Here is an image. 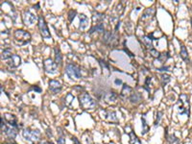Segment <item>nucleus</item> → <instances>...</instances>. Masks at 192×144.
Here are the masks:
<instances>
[{"instance_id": "nucleus-9", "label": "nucleus", "mask_w": 192, "mask_h": 144, "mask_svg": "<svg viewBox=\"0 0 192 144\" xmlns=\"http://www.w3.org/2000/svg\"><path fill=\"white\" fill-rule=\"evenodd\" d=\"M103 43L106 45H112V46L115 45L117 43V36L111 31L105 32V34L103 36Z\"/></svg>"}, {"instance_id": "nucleus-17", "label": "nucleus", "mask_w": 192, "mask_h": 144, "mask_svg": "<svg viewBox=\"0 0 192 144\" xmlns=\"http://www.w3.org/2000/svg\"><path fill=\"white\" fill-rule=\"evenodd\" d=\"M141 99H142V96H141V94L139 93V92H135V93H132V94L129 97V100L132 104H138L141 101Z\"/></svg>"}, {"instance_id": "nucleus-33", "label": "nucleus", "mask_w": 192, "mask_h": 144, "mask_svg": "<svg viewBox=\"0 0 192 144\" xmlns=\"http://www.w3.org/2000/svg\"><path fill=\"white\" fill-rule=\"evenodd\" d=\"M76 15H77V12L75 10H70L69 12H68V15H67L68 16V20H69L70 22H72L73 19L75 18Z\"/></svg>"}, {"instance_id": "nucleus-27", "label": "nucleus", "mask_w": 192, "mask_h": 144, "mask_svg": "<svg viewBox=\"0 0 192 144\" xmlns=\"http://www.w3.org/2000/svg\"><path fill=\"white\" fill-rule=\"evenodd\" d=\"M169 58H170V55H169L168 52H162V53L159 54V57L158 58V61L161 63H165Z\"/></svg>"}, {"instance_id": "nucleus-26", "label": "nucleus", "mask_w": 192, "mask_h": 144, "mask_svg": "<svg viewBox=\"0 0 192 144\" xmlns=\"http://www.w3.org/2000/svg\"><path fill=\"white\" fill-rule=\"evenodd\" d=\"M13 54H12L11 50L10 49H6L2 51V55H1V60L2 61H8L9 59H10Z\"/></svg>"}, {"instance_id": "nucleus-31", "label": "nucleus", "mask_w": 192, "mask_h": 144, "mask_svg": "<svg viewBox=\"0 0 192 144\" xmlns=\"http://www.w3.org/2000/svg\"><path fill=\"white\" fill-rule=\"evenodd\" d=\"M162 111H157L156 113V120H155V127H158L159 125V122L162 118Z\"/></svg>"}, {"instance_id": "nucleus-8", "label": "nucleus", "mask_w": 192, "mask_h": 144, "mask_svg": "<svg viewBox=\"0 0 192 144\" xmlns=\"http://www.w3.org/2000/svg\"><path fill=\"white\" fill-rule=\"evenodd\" d=\"M58 64L55 63V61L51 58H48L46 59L45 61L43 62V67H44V70L47 74H51V75H54V74H57L58 72Z\"/></svg>"}, {"instance_id": "nucleus-39", "label": "nucleus", "mask_w": 192, "mask_h": 144, "mask_svg": "<svg viewBox=\"0 0 192 144\" xmlns=\"http://www.w3.org/2000/svg\"><path fill=\"white\" fill-rule=\"evenodd\" d=\"M157 69L159 71H167L169 69V66H162V67H159Z\"/></svg>"}, {"instance_id": "nucleus-43", "label": "nucleus", "mask_w": 192, "mask_h": 144, "mask_svg": "<svg viewBox=\"0 0 192 144\" xmlns=\"http://www.w3.org/2000/svg\"><path fill=\"white\" fill-rule=\"evenodd\" d=\"M3 144H16L15 142H5V143H3Z\"/></svg>"}, {"instance_id": "nucleus-45", "label": "nucleus", "mask_w": 192, "mask_h": 144, "mask_svg": "<svg viewBox=\"0 0 192 144\" xmlns=\"http://www.w3.org/2000/svg\"><path fill=\"white\" fill-rule=\"evenodd\" d=\"M45 144H54V143H53V142H51V141H47Z\"/></svg>"}, {"instance_id": "nucleus-46", "label": "nucleus", "mask_w": 192, "mask_h": 144, "mask_svg": "<svg viewBox=\"0 0 192 144\" xmlns=\"http://www.w3.org/2000/svg\"><path fill=\"white\" fill-rule=\"evenodd\" d=\"M191 27H192V17H191Z\"/></svg>"}, {"instance_id": "nucleus-10", "label": "nucleus", "mask_w": 192, "mask_h": 144, "mask_svg": "<svg viewBox=\"0 0 192 144\" xmlns=\"http://www.w3.org/2000/svg\"><path fill=\"white\" fill-rule=\"evenodd\" d=\"M36 20V16L33 13H31L29 10L23 12V15H22V21H23L24 25L31 26L34 24Z\"/></svg>"}, {"instance_id": "nucleus-1", "label": "nucleus", "mask_w": 192, "mask_h": 144, "mask_svg": "<svg viewBox=\"0 0 192 144\" xmlns=\"http://www.w3.org/2000/svg\"><path fill=\"white\" fill-rule=\"evenodd\" d=\"M13 41L19 46L26 45L31 41V35L29 32L23 29H17L13 33Z\"/></svg>"}, {"instance_id": "nucleus-42", "label": "nucleus", "mask_w": 192, "mask_h": 144, "mask_svg": "<svg viewBox=\"0 0 192 144\" xmlns=\"http://www.w3.org/2000/svg\"><path fill=\"white\" fill-rule=\"evenodd\" d=\"M124 51H125V52H126V53H128V54H129V56H130V57H134V55H132V53H131V52H130V51H129V50H128V49H126V48H125V49H124Z\"/></svg>"}, {"instance_id": "nucleus-40", "label": "nucleus", "mask_w": 192, "mask_h": 144, "mask_svg": "<svg viewBox=\"0 0 192 144\" xmlns=\"http://www.w3.org/2000/svg\"><path fill=\"white\" fill-rule=\"evenodd\" d=\"M58 144H66L65 143V139L63 137H60L58 139Z\"/></svg>"}, {"instance_id": "nucleus-3", "label": "nucleus", "mask_w": 192, "mask_h": 144, "mask_svg": "<svg viewBox=\"0 0 192 144\" xmlns=\"http://www.w3.org/2000/svg\"><path fill=\"white\" fill-rule=\"evenodd\" d=\"M79 104L84 110H93L97 105L96 101L86 92H83L79 95Z\"/></svg>"}, {"instance_id": "nucleus-34", "label": "nucleus", "mask_w": 192, "mask_h": 144, "mask_svg": "<svg viewBox=\"0 0 192 144\" xmlns=\"http://www.w3.org/2000/svg\"><path fill=\"white\" fill-rule=\"evenodd\" d=\"M150 83H151V77H147L145 80V84H144V89L147 90L148 92L151 91V89H150Z\"/></svg>"}, {"instance_id": "nucleus-11", "label": "nucleus", "mask_w": 192, "mask_h": 144, "mask_svg": "<svg viewBox=\"0 0 192 144\" xmlns=\"http://www.w3.org/2000/svg\"><path fill=\"white\" fill-rule=\"evenodd\" d=\"M20 63H21V58L16 54H13L12 57L7 61L8 66L10 67H13V68L18 67L20 66Z\"/></svg>"}, {"instance_id": "nucleus-19", "label": "nucleus", "mask_w": 192, "mask_h": 144, "mask_svg": "<svg viewBox=\"0 0 192 144\" xmlns=\"http://www.w3.org/2000/svg\"><path fill=\"white\" fill-rule=\"evenodd\" d=\"M155 13H156V10H155V8H149L147 9L144 13L142 15V17L140 18V20H145V19H147V18H151V17H153L154 15H155Z\"/></svg>"}, {"instance_id": "nucleus-15", "label": "nucleus", "mask_w": 192, "mask_h": 144, "mask_svg": "<svg viewBox=\"0 0 192 144\" xmlns=\"http://www.w3.org/2000/svg\"><path fill=\"white\" fill-rule=\"evenodd\" d=\"M105 18V15L101 13H94L92 15V22H93V25H97L102 23V21L104 20Z\"/></svg>"}, {"instance_id": "nucleus-38", "label": "nucleus", "mask_w": 192, "mask_h": 144, "mask_svg": "<svg viewBox=\"0 0 192 144\" xmlns=\"http://www.w3.org/2000/svg\"><path fill=\"white\" fill-rule=\"evenodd\" d=\"M35 90V91H36L38 93H40L42 92V89H40L39 87H38V86H35V87H30V90Z\"/></svg>"}, {"instance_id": "nucleus-23", "label": "nucleus", "mask_w": 192, "mask_h": 144, "mask_svg": "<svg viewBox=\"0 0 192 144\" xmlns=\"http://www.w3.org/2000/svg\"><path fill=\"white\" fill-rule=\"evenodd\" d=\"M180 56L181 58L184 60L185 62L188 63L189 60H188V52H187V49L185 45H182L181 46V52H180Z\"/></svg>"}, {"instance_id": "nucleus-32", "label": "nucleus", "mask_w": 192, "mask_h": 144, "mask_svg": "<svg viewBox=\"0 0 192 144\" xmlns=\"http://www.w3.org/2000/svg\"><path fill=\"white\" fill-rule=\"evenodd\" d=\"M75 97L73 96L71 93H67L66 96H65V104L66 106H70V104L72 103V101L74 100Z\"/></svg>"}, {"instance_id": "nucleus-14", "label": "nucleus", "mask_w": 192, "mask_h": 144, "mask_svg": "<svg viewBox=\"0 0 192 144\" xmlns=\"http://www.w3.org/2000/svg\"><path fill=\"white\" fill-rule=\"evenodd\" d=\"M132 87L130 86H128L127 84H123V87L122 90L120 92V97L122 98H126V97H130V95L132 94Z\"/></svg>"}, {"instance_id": "nucleus-16", "label": "nucleus", "mask_w": 192, "mask_h": 144, "mask_svg": "<svg viewBox=\"0 0 192 144\" xmlns=\"http://www.w3.org/2000/svg\"><path fill=\"white\" fill-rule=\"evenodd\" d=\"M79 19H80L79 28L81 30L86 29V28L88 27V25H89V18H88V16H86V15H84V13H81V15L79 16Z\"/></svg>"}, {"instance_id": "nucleus-13", "label": "nucleus", "mask_w": 192, "mask_h": 144, "mask_svg": "<svg viewBox=\"0 0 192 144\" xmlns=\"http://www.w3.org/2000/svg\"><path fill=\"white\" fill-rule=\"evenodd\" d=\"M49 90L53 93H59L62 90V84L57 80H50L49 81Z\"/></svg>"}, {"instance_id": "nucleus-20", "label": "nucleus", "mask_w": 192, "mask_h": 144, "mask_svg": "<svg viewBox=\"0 0 192 144\" xmlns=\"http://www.w3.org/2000/svg\"><path fill=\"white\" fill-rule=\"evenodd\" d=\"M104 30H105L104 24H103V23H100V24L93 25L92 27L90 28L89 34H93L94 32H97V33H104Z\"/></svg>"}, {"instance_id": "nucleus-24", "label": "nucleus", "mask_w": 192, "mask_h": 144, "mask_svg": "<svg viewBox=\"0 0 192 144\" xmlns=\"http://www.w3.org/2000/svg\"><path fill=\"white\" fill-rule=\"evenodd\" d=\"M105 113H106V115H105V118H106V119H109L112 122H117L118 121V119L116 117V113H114V111L106 110V111H105Z\"/></svg>"}, {"instance_id": "nucleus-18", "label": "nucleus", "mask_w": 192, "mask_h": 144, "mask_svg": "<svg viewBox=\"0 0 192 144\" xmlns=\"http://www.w3.org/2000/svg\"><path fill=\"white\" fill-rule=\"evenodd\" d=\"M54 52H55V63H56L58 66H61L62 63H63V56H62L60 48L55 47Z\"/></svg>"}, {"instance_id": "nucleus-36", "label": "nucleus", "mask_w": 192, "mask_h": 144, "mask_svg": "<svg viewBox=\"0 0 192 144\" xmlns=\"http://www.w3.org/2000/svg\"><path fill=\"white\" fill-rule=\"evenodd\" d=\"M98 61H99V63H100V66H102V68L104 69V67H105V68H106V69H107V70H108V72L109 73V66H108V64L106 63V62H104V61H103V60H101V59H99V60H98Z\"/></svg>"}, {"instance_id": "nucleus-21", "label": "nucleus", "mask_w": 192, "mask_h": 144, "mask_svg": "<svg viewBox=\"0 0 192 144\" xmlns=\"http://www.w3.org/2000/svg\"><path fill=\"white\" fill-rule=\"evenodd\" d=\"M166 140L169 144H179L180 143V140H179V138L176 137L174 134H168L167 133V128H166Z\"/></svg>"}, {"instance_id": "nucleus-35", "label": "nucleus", "mask_w": 192, "mask_h": 144, "mask_svg": "<svg viewBox=\"0 0 192 144\" xmlns=\"http://www.w3.org/2000/svg\"><path fill=\"white\" fill-rule=\"evenodd\" d=\"M116 11H117L118 15H119V16H121L122 13H123V12H124V6H123V3H122V2H120V3L117 5Z\"/></svg>"}, {"instance_id": "nucleus-12", "label": "nucleus", "mask_w": 192, "mask_h": 144, "mask_svg": "<svg viewBox=\"0 0 192 144\" xmlns=\"http://www.w3.org/2000/svg\"><path fill=\"white\" fill-rule=\"evenodd\" d=\"M3 117L5 118V120L7 121V123L10 125L12 127H15L16 129H18V125H17V120H16V115H13L12 113H4L3 114Z\"/></svg>"}, {"instance_id": "nucleus-6", "label": "nucleus", "mask_w": 192, "mask_h": 144, "mask_svg": "<svg viewBox=\"0 0 192 144\" xmlns=\"http://www.w3.org/2000/svg\"><path fill=\"white\" fill-rule=\"evenodd\" d=\"M38 26H39V33L43 39H47V40L51 39V35H50L47 24H46V22H45V19L42 16H39L38 17Z\"/></svg>"}, {"instance_id": "nucleus-5", "label": "nucleus", "mask_w": 192, "mask_h": 144, "mask_svg": "<svg viewBox=\"0 0 192 144\" xmlns=\"http://www.w3.org/2000/svg\"><path fill=\"white\" fill-rule=\"evenodd\" d=\"M65 73L67 74V76L71 79H81L82 78V72L81 68L75 63H68L65 67Z\"/></svg>"}, {"instance_id": "nucleus-28", "label": "nucleus", "mask_w": 192, "mask_h": 144, "mask_svg": "<svg viewBox=\"0 0 192 144\" xmlns=\"http://www.w3.org/2000/svg\"><path fill=\"white\" fill-rule=\"evenodd\" d=\"M104 98L106 99L107 101H112V102H113V101H115L116 100V98H117V95L114 93V92H109V93H106L104 95Z\"/></svg>"}, {"instance_id": "nucleus-37", "label": "nucleus", "mask_w": 192, "mask_h": 144, "mask_svg": "<svg viewBox=\"0 0 192 144\" xmlns=\"http://www.w3.org/2000/svg\"><path fill=\"white\" fill-rule=\"evenodd\" d=\"M150 53H151V54H152V56H153V57H155V58H157V59H158V58L159 57V54H161V53H159V52H158V51H157L156 49H155V48H153V49H151V50H150Z\"/></svg>"}, {"instance_id": "nucleus-2", "label": "nucleus", "mask_w": 192, "mask_h": 144, "mask_svg": "<svg viewBox=\"0 0 192 144\" xmlns=\"http://www.w3.org/2000/svg\"><path fill=\"white\" fill-rule=\"evenodd\" d=\"M178 110L179 114H185L189 116L190 114V104H189V96L185 93H182L179 96L178 101Z\"/></svg>"}, {"instance_id": "nucleus-4", "label": "nucleus", "mask_w": 192, "mask_h": 144, "mask_svg": "<svg viewBox=\"0 0 192 144\" xmlns=\"http://www.w3.org/2000/svg\"><path fill=\"white\" fill-rule=\"evenodd\" d=\"M22 136L26 140L30 141L32 144H39L40 142V132L39 130L26 128L22 131Z\"/></svg>"}, {"instance_id": "nucleus-22", "label": "nucleus", "mask_w": 192, "mask_h": 144, "mask_svg": "<svg viewBox=\"0 0 192 144\" xmlns=\"http://www.w3.org/2000/svg\"><path fill=\"white\" fill-rule=\"evenodd\" d=\"M145 115L146 114L144 113L142 114V116H141V121H142V132H141V134H142V136H145V134L150 131V127L148 126L147 122H146Z\"/></svg>"}, {"instance_id": "nucleus-29", "label": "nucleus", "mask_w": 192, "mask_h": 144, "mask_svg": "<svg viewBox=\"0 0 192 144\" xmlns=\"http://www.w3.org/2000/svg\"><path fill=\"white\" fill-rule=\"evenodd\" d=\"M171 81V76L168 75V74H162L161 75V85L162 87H165L167 84Z\"/></svg>"}, {"instance_id": "nucleus-41", "label": "nucleus", "mask_w": 192, "mask_h": 144, "mask_svg": "<svg viewBox=\"0 0 192 144\" xmlns=\"http://www.w3.org/2000/svg\"><path fill=\"white\" fill-rule=\"evenodd\" d=\"M72 141H73V144H81V143H80V141H79L78 139H77L75 137H72Z\"/></svg>"}, {"instance_id": "nucleus-44", "label": "nucleus", "mask_w": 192, "mask_h": 144, "mask_svg": "<svg viewBox=\"0 0 192 144\" xmlns=\"http://www.w3.org/2000/svg\"><path fill=\"white\" fill-rule=\"evenodd\" d=\"M115 83H116V84H121L122 82H121L120 80H115Z\"/></svg>"}, {"instance_id": "nucleus-30", "label": "nucleus", "mask_w": 192, "mask_h": 144, "mask_svg": "<svg viewBox=\"0 0 192 144\" xmlns=\"http://www.w3.org/2000/svg\"><path fill=\"white\" fill-rule=\"evenodd\" d=\"M129 136H130V143L131 144H135L136 142H139L138 137L135 136V133L132 132V131L129 132Z\"/></svg>"}, {"instance_id": "nucleus-25", "label": "nucleus", "mask_w": 192, "mask_h": 144, "mask_svg": "<svg viewBox=\"0 0 192 144\" xmlns=\"http://www.w3.org/2000/svg\"><path fill=\"white\" fill-rule=\"evenodd\" d=\"M152 39L150 38L149 36H144L142 37V41H143V43L147 46V48H149L150 50L151 49H153V44H152Z\"/></svg>"}, {"instance_id": "nucleus-7", "label": "nucleus", "mask_w": 192, "mask_h": 144, "mask_svg": "<svg viewBox=\"0 0 192 144\" xmlns=\"http://www.w3.org/2000/svg\"><path fill=\"white\" fill-rule=\"evenodd\" d=\"M1 132L4 133L9 138L13 139L17 134V129L12 126H7V124L4 122V117H1Z\"/></svg>"}]
</instances>
